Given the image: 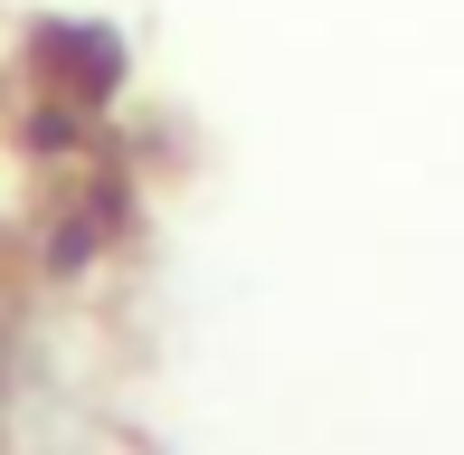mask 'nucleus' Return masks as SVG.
I'll return each mask as SVG.
<instances>
[{
	"label": "nucleus",
	"instance_id": "nucleus-1",
	"mask_svg": "<svg viewBox=\"0 0 464 455\" xmlns=\"http://www.w3.org/2000/svg\"><path fill=\"white\" fill-rule=\"evenodd\" d=\"M29 67L38 86L57 95V105H114L123 95V67H133V48H123V29H104V19H38L29 38Z\"/></svg>",
	"mask_w": 464,
	"mask_h": 455
}]
</instances>
